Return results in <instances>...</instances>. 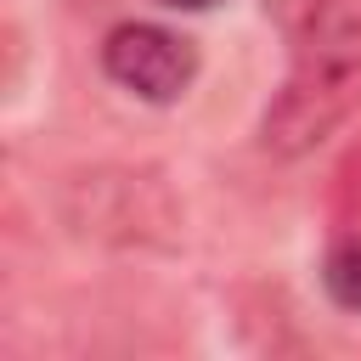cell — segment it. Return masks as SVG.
Masks as SVG:
<instances>
[{
  "instance_id": "cell-5",
  "label": "cell",
  "mask_w": 361,
  "mask_h": 361,
  "mask_svg": "<svg viewBox=\"0 0 361 361\" xmlns=\"http://www.w3.org/2000/svg\"><path fill=\"white\" fill-rule=\"evenodd\" d=\"M158 6H169V11H209V6H220V0H158Z\"/></svg>"
},
{
  "instance_id": "cell-4",
  "label": "cell",
  "mask_w": 361,
  "mask_h": 361,
  "mask_svg": "<svg viewBox=\"0 0 361 361\" xmlns=\"http://www.w3.org/2000/svg\"><path fill=\"white\" fill-rule=\"evenodd\" d=\"M265 11L276 17V28H282L288 39H299V34L327 11V0H265Z\"/></svg>"
},
{
  "instance_id": "cell-1",
  "label": "cell",
  "mask_w": 361,
  "mask_h": 361,
  "mask_svg": "<svg viewBox=\"0 0 361 361\" xmlns=\"http://www.w3.org/2000/svg\"><path fill=\"white\" fill-rule=\"evenodd\" d=\"M361 107V6L327 0V11L293 39V68L265 107L259 141L276 158L322 147Z\"/></svg>"
},
{
  "instance_id": "cell-2",
  "label": "cell",
  "mask_w": 361,
  "mask_h": 361,
  "mask_svg": "<svg viewBox=\"0 0 361 361\" xmlns=\"http://www.w3.org/2000/svg\"><path fill=\"white\" fill-rule=\"evenodd\" d=\"M102 73L118 90H130L152 107H169L197 79V45L158 23H118L102 39Z\"/></svg>"
},
{
  "instance_id": "cell-3",
  "label": "cell",
  "mask_w": 361,
  "mask_h": 361,
  "mask_svg": "<svg viewBox=\"0 0 361 361\" xmlns=\"http://www.w3.org/2000/svg\"><path fill=\"white\" fill-rule=\"evenodd\" d=\"M322 288L338 310H361V231L338 237L322 259Z\"/></svg>"
}]
</instances>
